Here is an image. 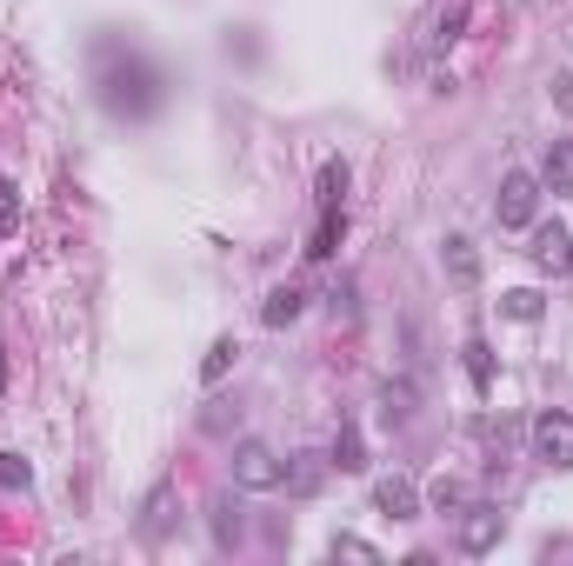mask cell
Listing matches in <instances>:
<instances>
[{
    "instance_id": "5",
    "label": "cell",
    "mask_w": 573,
    "mask_h": 566,
    "mask_svg": "<svg viewBox=\"0 0 573 566\" xmlns=\"http://www.w3.org/2000/svg\"><path fill=\"white\" fill-rule=\"evenodd\" d=\"M421 507H427V494H421L407 474L374 480V514H381V520H421Z\"/></svg>"
},
{
    "instance_id": "13",
    "label": "cell",
    "mask_w": 573,
    "mask_h": 566,
    "mask_svg": "<svg viewBox=\"0 0 573 566\" xmlns=\"http://www.w3.org/2000/svg\"><path fill=\"white\" fill-rule=\"evenodd\" d=\"M167 527H174V480H160V487L147 494V507H140V534H147V540H160Z\"/></svg>"
},
{
    "instance_id": "15",
    "label": "cell",
    "mask_w": 573,
    "mask_h": 566,
    "mask_svg": "<svg viewBox=\"0 0 573 566\" xmlns=\"http://www.w3.org/2000/svg\"><path fill=\"white\" fill-rule=\"evenodd\" d=\"M427 507H434V514H467V507H474V487H467V480H447V474H441V480L427 487Z\"/></svg>"
},
{
    "instance_id": "8",
    "label": "cell",
    "mask_w": 573,
    "mask_h": 566,
    "mask_svg": "<svg viewBox=\"0 0 573 566\" xmlns=\"http://www.w3.org/2000/svg\"><path fill=\"white\" fill-rule=\"evenodd\" d=\"M441 267H447V280H454V287H481V254H474V240H467V234H447Z\"/></svg>"
},
{
    "instance_id": "9",
    "label": "cell",
    "mask_w": 573,
    "mask_h": 566,
    "mask_svg": "<svg viewBox=\"0 0 573 566\" xmlns=\"http://www.w3.org/2000/svg\"><path fill=\"white\" fill-rule=\"evenodd\" d=\"M340 234H347V207L334 200V207H320V227H314V240H307V260H334V254H340Z\"/></svg>"
},
{
    "instance_id": "17",
    "label": "cell",
    "mask_w": 573,
    "mask_h": 566,
    "mask_svg": "<svg viewBox=\"0 0 573 566\" xmlns=\"http://www.w3.org/2000/svg\"><path fill=\"white\" fill-rule=\"evenodd\" d=\"M501 314H507V320H521V327H534V320L547 314V300H541L534 287H514V294H501Z\"/></svg>"
},
{
    "instance_id": "23",
    "label": "cell",
    "mask_w": 573,
    "mask_h": 566,
    "mask_svg": "<svg viewBox=\"0 0 573 566\" xmlns=\"http://www.w3.org/2000/svg\"><path fill=\"white\" fill-rule=\"evenodd\" d=\"M381 400H387V420H407V414H414V387H407V380H401V387L387 380V387H381Z\"/></svg>"
},
{
    "instance_id": "1",
    "label": "cell",
    "mask_w": 573,
    "mask_h": 566,
    "mask_svg": "<svg viewBox=\"0 0 573 566\" xmlns=\"http://www.w3.org/2000/svg\"><path fill=\"white\" fill-rule=\"evenodd\" d=\"M167 67L140 47V40H127V33H100L93 40V100H100V113L107 120H120V127H147L160 107H167Z\"/></svg>"
},
{
    "instance_id": "6",
    "label": "cell",
    "mask_w": 573,
    "mask_h": 566,
    "mask_svg": "<svg viewBox=\"0 0 573 566\" xmlns=\"http://www.w3.org/2000/svg\"><path fill=\"white\" fill-rule=\"evenodd\" d=\"M527 260H534L541 274H554V280H561V274H573V234L561 227V220H554V227H534V247H527Z\"/></svg>"
},
{
    "instance_id": "3",
    "label": "cell",
    "mask_w": 573,
    "mask_h": 566,
    "mask_svg": "<svg viewBox=\"0 0 573 566\" xmlns=\"http://www.w3.org/2000/svg\"><path fill=\"white\" fill-rule=\"evenodd\" d=\"M541 193H547V187H541V173L514 167V173L501 180V193H494V220H501V227H514V234H521V227H534V220H541Z\"/></svg>"
},
{
    "instance_id": "26",
    "label": "cell",
    "mask_w": 573,
    "mask_h": 566,
    "mask_svg": "<svg viewBox=\"0 0 573 566\" xmlns=\"http://www.w3.org/2000/svg\"><path fill=\"white\" fill-rule=\"evenodd\" d=\"M0 394H7V340H0Z\"/></svg>"
},
{
    "instance_id": "18",
    "label": "cell",
    "mask_w": 573,
    "mask_h": 566,
    "mask_svg": "<svg viewBox=\"0 0 573 566\" xmlns=\"http://www.w3.org/2000/svg\"><path fill=\"white\" fill-rule=\"evenodd\" d=\"M467 380H474V387H481V394H494V347H487V340H481V334H474V340H467Z\"/></svg>"
},
{
    "instance_id": "20",
    "label": "cell",
    "mask_w": 573,
    "mask_h": 566,
    "mask_svg": "<svg viewBox=\"0 0 573 566\" xmlns=\"http://www.w3.org/2000/svg\"><path fill=\"white\" fill-rule=\"evenodd\" d=\"M33 487V467L20 454H0V494H27Z\"/></svg>"
},
{
    "instance_id": "22",
    "label": "cell",
    "mask_w": 573,
    "mask_h": 566,
    "mask_svg": "<svg viewBox=\"0 0 573 566\" xmlns=\"http://www.w3.org/2000/svg\"><path fill=\"white\" fill-rule=\"evenodd\" d=\"M214 540H220V547H234V540H240V507H234V500H220V507H214Z\"/></svg>"
},
{
    "instance_id": "19",
    "label": "cell",
    "mask_w": 573,
    "mask_h": 566,
    "mask_svg": "<svg viewBox=\"0 0 573 566\" xmlns=\"http://www.w3.org/2000/svg\"><path fill=\"white\" fill-rule=\"evenodd\" d=\"M20 214H27V207H20V180H0V240L20 234Z\"/></svg>"
},
{
    "instance_id": "4",
    "label": "cell",
    "mask_w": 573,
    "mask_h": 566,
    "mask_svg": "<svg viewBox=\"0 0 573 566\" xmlns=\"http://www.w3.org/2000/svg\"><path fill=\"white\" fill-rule=\"evenodd\" d=\"M280 474H287V460H280L267 440H240V447H234V487H247V494H274Z\"/></svg>"
},
{
    "instance_id": "16",
    "label": "cell",
    "mask_w": 573,
    "mask_h": 566,
    "mask_svg": "<svg viewBox=\"0 0 573 566\" xmlns=\"http://www.w3.org/2000/svg\"><path fill=\"white\" fill-rule=\"evenodd\" d=\"M234 360H240V340H234V334H220V340L207 347V360H200V380H207V387H220Z\"/></svg>"
},
{
    "instance_id": "12",
    "label": "cell",
    "mask_w": 573,
    "mask_h": 566,
    "mask_svg": "<svg viewBox=\"0 0 573 566\" xmlns=\"http://www.w3.org/2000/svg\"><path fill=\"white\" fill-rule=\"evenodd\" d=\"M327 467H340V474H367V440H360V427H340V434H334Z\"/></svg>"
},
{
    "instance_id": "21",
    "label": "cell",
    "mask_w": 573,
    "mask_h": 566,
    "mask_svg": "<svg viewBox=\"0 0 573 566\" xmlns=\"http://www.w3.org/2000/svg\"><path fill=\"white\" fill-rule=\"evenodd\" d=\"M340 193H347V160H327L320 167V207H334Z\"/></svg>"
},
{
    "instance_id": "10",
    "label": "cell",
    "mask_w": 573,
    "mask_h": 566,
    "mask_svg": "<svg viewBox=\"0 0 573 566\" xmlns=\"http://www.w3.org/2000/svg\"><path fill=\"white\" fill-rule=\"evenodd\" d=\"M300 314H307V287H294V280L274 287V294L260 300V320H267V327H294Z\"/></svg>"
},
{
    "instance_id": "11",
    "label": "cell",
    "mask_w": 573,
    "mask_h": 566,
    "mask_svg": "<svg viewBox=\"0 0 573 566\" xmlns=\"http://www.w3.org/2000/svg\"><path fill=\"white\" fill-rule=\"evenodd\" d=\"M541 187L561 193V200L573 193V140H554V147H547V160H541Z\"/></svg>"
},
{
    "instance_id": "2",
    "label": "cell",
    "mask_w": 573,
    "mask_h": 566,
    "mask_svg": "<svg viewBox=\"0 0 573 566\" xmlns=\"http://www.w3.org/2000/svg\"><path fill=\"white\" fill-rule=\"evenodd\" d=\"M527 447H534V460H541V467L567 474V467H573V414H567V407L534 414V420H527Z\"/></svg>"
},
{
    "instance_id": "7",
    "label": "cell",
    "mask_w": 573,
    "mask_h": 566,
    "mask_svg": "<svg viewBox=\"0 0 573 566\" xmlns=\"http://www.w3.org/2000/svg\"><path fill=\"white\" fill-rule=\"evenodd\" d=\"M501 534H507V520H501L487 500H474V507H467V520H461V554H494V547H501Z\"/></svg>"
},
{
    "instance_id": "25",
    "label": "cell",
    "mask_w": 573,
    "mask_h": 566,
    "mask_svg": "<svg viewBox=\"0 0 573 566\" xmlns=\"http://www.w3.org/2000/svg\"><path fill=\"white\" fill-rule=\"evenodd\" d=\"M340 554H347V560H374V547L354 540V534H334V560H340Z\"/></svg>"
},
{
    "instance_id": "24",
    "label": "cell",
    "mask_w": 573,
    "mask_h": 566,
    "mask_svg": "<svg viewBox=\"0 0 573 566\" xmlns=\"http://www.w3.org/2000/svg\"><path fill=\"white\" fill-rule=\"evenodd\" d=\"M461 27H467V7H447V13L434 20V47H447V40H454Z\"/></svg>"
},
{
    "instance_id": "14",
    "label": "cell",
    "mask_w": 573,
    "mask_h": 566,
    "mask_svg": "<svg viewBox=\"0 0 573 566\" xmlns=\"http://www.w3.org/2000/svg\"><path fill=\"white\" fill-rule=\"evenodd\" d=\"M320 474H327V460H320V454H294V460H287V474H280V487H287V494H314V487H320Z\"/></svg>"
}]
</instances>
